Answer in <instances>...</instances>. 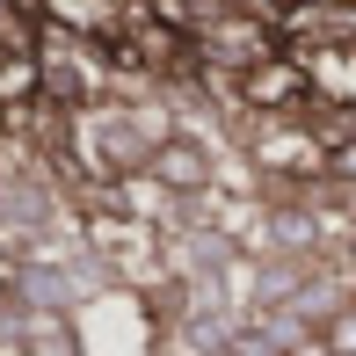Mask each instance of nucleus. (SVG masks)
<instances>
[{
	"mask_svg": "<svg viewBox=\"0 0 356 356\" xmlns=\"http://www.w3.org/2000/svg\"><path fill=\"white\" fill-rule=\"evenodd\" d=\"M37 88H44V58L29 51V44H0V102H37Z\"/></svg>",
	"mask_w": 356,
	"mask_h": 356,
	"instance_id": "f257e3e1",
	"label": "nucleus"
},
{
	"mask_svg": "<svg viewBox=\"0 0 356 356\" xmlns=\"http://www.w3.org/2000/svg\"><path fill=\"white\" fill-rule=\"evenodd\" d=\"M305 95V73L291 66V58H262V66L248 73V102H269V109H284V102H298Z\"/></svg>",
	"mask_w": 356,
	"mask_h": 356,
	"instance_id": "f03ea898",
	"label": "nucleus"
},
{
	"mask_svg": "<svg viewBox=\"0 0 356 356\" xmlns=\"http://www.w3.org/2000/svg\"><path fill=\"white\" fill-rule=\"evenodd\" d=\"M298 8H327V0H298Z\"/></svg>",
	"mask_w": 356,
	"mask_h": 356,
	"instance_id": "7ed1b4c3",
	"label": "nucleus"
}]
</instances>
